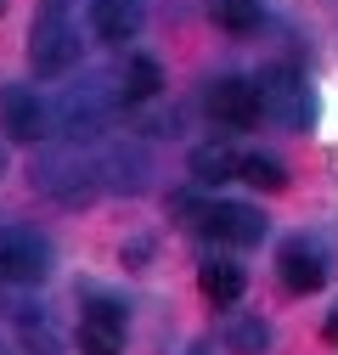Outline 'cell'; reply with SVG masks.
<instances>
[{"label": "cell", "mask_w": 338, "mask_h": 355, "mask_svg": "<svg viewBox=\"0 0 338 355\" xmlns=\"http://www.w3.org/2000/svg\"><path fill=\"white\" fill-rule=\"evenodd\" d=\"M51 277V243L28 232V226H6L0 232V282L12 288H34Z\"/></svg>", "instance_id": "6da1fadb"}, {"label": "cell", "mask_w": 338, "mask_h": 355, "mask_svg": "<svg viewBox=\"0 0 338 355\" xmlns=\"http://www.w3.org/2000/svg\"><path fill=\"white\" fill-rule=\"evenodd\" d=\"M28 62L34 73H68L79 62V34L62 12H39L28 28Z\"/></svg>", "instance_id": "7a4b0ae2"}, {"label": "cell", "mask_w": 338, "mask_h": 355, "mask_svg": "<svg viewBox=\"0 0 338 355\" xmlns=\"http://www.w3.org/2000/svg\"><path fill=\"white\" fill-rule=\"evenodd\" d=\"M260 102H265V113H271L276 124H287V130L310 124V85H305V73H293V68H276V73L260 79Z\"/></svg>", "instance_id": "3957f363"}, {"label": "cell", "mask_w": 338, "mask_h": 355, "mask_svg": "<svg viewBox=\"0 0 338 355\" xmlns=\"http://www.w3.org/2000/svg\"><path fill=\"white\" fill-rule=\"evenodd\" d=\"M208 113H215L220 124H231V130L260 124V113H265L260 79H215V85H208Z\"/></svg>", "instance_id": "277c9868"}, {"label": "cell", "mask_w": 338, "mask_h": 355, "mask_svg": "<svg viewBox=\"0 0 338 355\" xmlns=\"http://www.w3.org/2000/svg\"><path fill=\"white\" fill-rule=\"evenodd\" d=\"M0 130H6L12 141H39L51 130V113L28 85H6V91H0Z\"/></svg>", "instance_id": "5b68a950"}, {"label": "cell", "mask_w": 338, "mask_h": 355, "mask_svg": "<svg viewBox=\"0 0 338 355\" xmlns=\"http://www.w3.org/2000/svg\"><path fill=\"white\" fill-rule=\"evenodd\" d=\"M124 349V310L113 299H91L79 316V355H118Z\"/></svg>", "instance_id": "8992f818"}, {"label": "cell", "mask_w": 338, "mask_h": 355, "mask_svg": "<svg viewBox=\"0 0 338 355\" xmlns=\"http://www.w3.org/2000/svg\"><path fill=\"white\" fill-rule=\"evenodd\" d=\"M107 107H113L107 79H84V85H73V91L62 96L57 119H62V130H68V136H91V130L107 119Z\"/></svg>", "instance_id": "52a82bcc"}, {"label": "cell", "mask_w": 338, "mask_h": 355, "mask_svg": "<svg viewBox=\"0 0 338 355\" xmlns=\"http://www.w3.org/2000/svg\"><path fill=\"white\" fill-rule=\"evenodd\" d=\"M203 232L215 237V243L248 248V243L265 237V220H260V209H248V203H208L203 209Z\"/></svg>", "instance_id": "ba28073f"}, {"label": "cell", "mask_w": 338, "mask_h": 355, "mask_svg": "<svg viewBox=\"0 0 338 355\" xmlns=\"http://www.w3.org/2000/svg\"><path fill=\"white\" fill-rule=\"evenodd\" d=\"M282 282H287V293H316L321 282H327V259H321V248L316 243H305V237H293L287 248H282Z\"/></svg>", "instance_id": "9c48e42d"}, {"label": "cell", "mask_w": 338, "mask_h": 355, "mask_svg": "<svg viewBox=\"0 0 338 355\" xmlns=\"http://www.w3.org/2000/svg\"><path fill=\"white\" fill-rule=\"evenodd\" d=\"M84 175H91V169L73 164V158H46V164L34 169V187H39V192H51L57 203H84V198L96 192Z\"/></svg>", "instance_id": "30bf717a"}, {"label": "cell", "mask_w": 338, "mask_h": 355, "mask_svg": "<svg viewBox=\"0 0 338 355\" xmlns=\"http://www.w3.org/2000/svg\"><path fill=\"white\" fill-rule=\"evenodd\" d=\"M141 28V0H91V34L107 46H124Z\"/></svg>", "instance_id": "8fae6325"}, {"label": "cell", "mask_w": 338, "mask_h": 355, "mask_svg": "<svg viewBox=\"0 0 338 355\" xmlns=\"http://www.w3.org/2000/svg\"><path fill=\"white\" fill-rule=\"evenodd\" d=\"M237 169H242V158L231 147H197L192 153V181L197 187H220V181H231Z\"/></svg>", "instance_id": "7c38bea8"}, {"label": "cell", "mask_w": 338, "mask_h": 355, "mask_svg": "<svg viewBox=\"0 0 338 355\" xmlns=\"http://www.w3.org/2000/svg\"><path fill=\"white\" fill-rule=\"evenodd\" d=\"M197 288H203V299H215V304H237L242 299V271L226 265V259H208L197 271Z\"/></svg>", "instance_id": "4fadbf2b"}, {"label": "cell", "mask_w": 338, "mask_h": 355, "mask_svg": "<svg viewBox=\"0 0 338 355\" xmlns=\"http://www.w3.org/2000/svg\"><path fill=\"white\" fill-rule=\"evenodd\" d=\"M158 91H163V68H158L152 57H136L130 68H124V85H118L124 102H152Z\"/></svg>", "instance_id": "5bb4252c"}, {"label": "cell", "mask_w": 338, "mask_h": 355, "mask_svg": "<svg viewBox=\"0 0 338 355\" xmlns=\"http://www.w3.org/2000/svg\"><path fill=\"white\" fill-rule=\"evenodd\" d=\"M237 175H242L248 187H260V192H282V187H287V169H282L276 158H265V153H248Z\"/></svg>", "instance_id": "9a60e30c"}, {"label": "cell", "mask_w": 338, "mask_h": 355, "mask_svg": "<svg viewBox=\"0 0 338 355\" xmlns=\"http://www.w3.org/2000/svg\"><path fill=\"white\" fill-rule=\"evenodd\" d=\"M208 12H215V23H220V28L248 34L254 23H260V0H208Z\"/></svg>", "instance_id": "2e32d148"}, {"label": "cell", "mask_w": 338, "mask_h": 355, "mask_svg": "<svg viewBox=\"0 0 338 355\" xmlns=\"http://www.w3.org/2000/svg\"><path fill=\"white\" fill-rule=\"evenodd\" d=\"M23 349L28 355H62V344H57V333H51L46 316H23Z\"/></svg>", "instance_id": "e0dca14e"}, {"label": "cell", "mask_w": 338, "mask_h": 355, "mask_svg": "<svg viewBox=\"0 0 338 355\" xmlns=\"http://www.w3.org/2000/svg\"><path fill=\"white\" fill-rule=\"evenodd\" d=\"M265 344H271V327L265 322H237L231 327V349L237 355H254V349H265Z\"/></svg>", "instance_id": "ac0fdd59"}, {"label": "cell", "mask_w": 338, "mask_h": 355, "mask_svg": "<svg viewBox=\"0 0 338 355\" xmlns=\"http://www.w3.org/2000/svg\"><path fill=\"white\" fill-rule=\"evenodd\" d=\"M327 344H338V310L327 316Z\"/></svg>", "instance_id": "d6986e66"}, {"label": "cell", "mask_w": 338, "mask_h": 355, "mask_svg": "<svg viewBox=\"0 0 338 355\" xmlns=\"http://www.w3.org/2000/svg\"><path fill=\"white\" fill-rule=\"evenodd\" d=\"M0 175H6V153H0Z\"/></svg>", "instance_id": "ffe728a7"}, {"label": "cell", "mask_w": 338, "mask_h": 355, "mask_svg": "<svg viewBox=\"0 0 338 355\" xmlns=\"http://www.w3.org/2000/svg\"><path fill=\"white\" fill-rule=\"evenodd\" d=\"M0 12H6V0H0Z\"/></svg>", "instance_id": "44dd1931"}]
</instances>
